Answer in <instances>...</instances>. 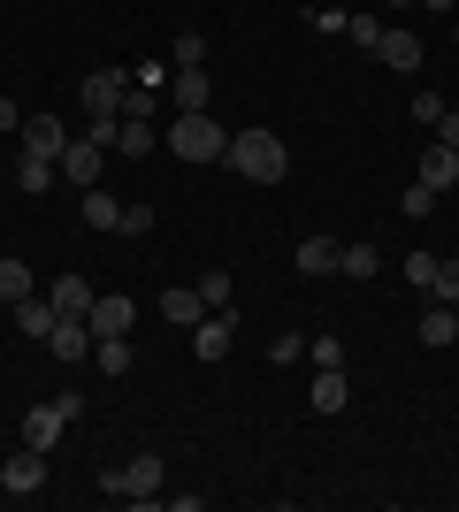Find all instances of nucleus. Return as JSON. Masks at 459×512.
Segmentation results:
<instances>
[{
  "label": "nucleus",
  "mask_w": 459,
  "mask_h": 512,
  "mask_svg": "<svg viewBox=\"0 0 459 512\" xmlns=\"http://www.w3.org/2000/svg\"><path fill=\"white\" fill-rule=\"evenodd\" d=\"M46 352H54V360H69V367L92 360V321H85V314H62V321H54V337H46Z\"/></svg>",
  "instance_id": "nucleus-6"
},
{
  "label": "nucleus",
  "mask_w": 459,
  "mask_h": 512,
  "mask_svg": "<svg viewBox=\"0 0 459 512\" xmlns=\"http://www.w3.org/2000/svg\"><path fill=\"white\" fill-rule=\"evenodd\" d=\"M437 146H452V153H459V115H452V107L437 115Z\"/></svg>",
  "instance_id": "nucleus-39"
},
{
  "label": "nucleus",
  "mask_w": 459,
  "mask_h": 512,
  "mask_svg": "<svg viewBox=\"0 0 459 512\" xmlns=\"http://www.w3.org/2000/svg\"><path fill=\"white\" fill-rule=\"evenodd\" d=\"M291 260H299V276H337V237H306Z\"/></svg>",
  "instance_id": "nucleus-22"
},
{
  "label": "nucleus",
  "mask_w": 459,
  "mask_h": 512,
  "mask_svg": "<svg viewBox=\"0 0 459 512\" xmlns=\"http://www.w3.org/2000/svg\"><path fill=\"white\" fill-rule=\"evenodd\" d=\"M92 367H108V375H131V337H100V344H92Z\"/></svg>",
  "instance_id": "nucleus-25"
},
{
  "label": "nucleus",
  "mask_w": 459,
  "mask_h": 512,
  "mask_svg": "<svg viewBox=\"0 0 459 512\" xmlns=\"http://www.w3.org/2000/svg\"><path fill=\"white\" fill-rule=\"evenodd\" d=\"M414 8H437V16H459V0H414Z\"/></svg>",
  "instance_id": "nucleus-41"
},
{
  "label": "nucleus",
  "mask_w": 459,
  "mask_h": 512,
  "mask_svg": "<svg viewBox=\"0 0 459 512\" xmlns=\"http://www.w3.org/2000/svg\"><path fill=\"white\" fill-rule=\"evenodd\" d=\"M46 299H54V314H92V299H100V291H92L85 276H62L54 291H46Z\"/></svg>",
  "instance_id": "nucleus-23"
},
{
  "label": "nucleus",
  "mask_w": 459,
  "mask_h": 512,
  "mask_svg": "<svg viewBox=\"0 0 459 512\" xmlns=\"http://www.w3.org/2000/svg\"><path fill=\"white\" fill-rule=\"evenodd\" d=\"M16 138H23V153H46V161H62V153H69V123H62V115H23Z\"/></svg>",
  "instance_id": "nucleus-5"
},
{
  "label": "nucleus",
  "mask_w": 459,
  "mask_h": 512,
  "mask_svg": "<svg viewBox=\"0 0 459 512\" xmlns=\"http://www.w3.org/2000/svg\"><path fill=\"white\" fill-rule=\"evenodd\" d=\"M62 428H69V413H62V406H31V413L16 421V436H23L31 451H54V444H62Z\"/></svg>",
  "instance_id": "nucleus-7"
},
{
  "label": "nucleus",
  "mask_w": 459,
  "mask_h": 512,
  "mask_svg": "<svg viewBox=\"0 0 459 512\" xmlns=\"http://www.w3.org/2000/svg\"><path fill=\"white\" fill-rule=\"evenodd\" d=\"M230 176H245V184H284L291 176V146L276 138L268 123H245V130H230Z\"/></svg>",
  "instance_id": "nucleus-1"
},
{
  "label": "nucleus",
  "mask_w": 459,
  "mask_h": 512,
  "mask_svg": "<svg viewBox=\"0 0 459 512\" xmlns=\"http://www.w3.org/2000/svg\"><path fill=\"white\" fill-rule=\"evenodd\" d=\"M100 161H108V146H100V138H69V153H62V176L69 184H100Z\"/></svg>",
  "instance_id": "nucleus-9"
},
{
  "label": "nucleus",
  "mask_w": 459,
  "mask_h": 512,
  "mask_svg": "<svg viewBox=\"0 0 459 512\" xmlns=\"http://www.w3.org/2000/svg\"><path fill=\"white\" fill-rule=\"evenodd\" d=\"M429 299L459 306V260H437V283H429Z\"/></svg>",
  "instance_id": "nucleus-34"
},
{
  "label": "nucleus",
  "mask_w": 459,
  "mask_h": 512,
  "mask_svg": "<svg viewBox=\"0 0 459 512\" xmlns=\"http://www.w3.org/2000/svg\"><path fill=\"white\" fill-rule=\"evenodd\" d=\"M153 146H161V130H153V123H123V115H115V153H123V161H146Z\"/></svg>",
  "instance_id": "nucleus-21"
},
{
  "label": "nucleus",
  "mask_w": 459,
  "mask_h": 512,
  "mask_svg": "<svg viewBox=\"0 0 459 512\" xmlns=\"http://www.w3.org/2000/svg\"><path fill=\"white\" fill-rule=\"evenodd\" d=\"M437 115H444V100H437V92H414V123H429V130H437Z\"/></svg>",
  "instance_id": "nucleus-38"
},
{
  "label": "nucleus",
  "mask_w": 459,
  "mask_h": 512,
  "mask_svg": "<svg viewBox=\"0 0 459 512\" xmlns=\"http://www.w3.org/2000/svg\"><path fill=\"white\" fill-rule=\"evenodd\" d=\"M406 283L429 291V283H437V253H421V245H414V253H406Z\"/></svg>",
  "instance_id": "nucleus-32"
},
{
  "label": "nucleus",
  "mask_w": 459,
  "mask_h": 512,
  "mask_svg": "<svg viewBox=\"0 0 459 512\" xmlns=\"http://www.w3.org/2000/svg\"><path fill=\"white\" fill-rule=\"evenodd\" d=\"M375 62L398 69V77H414V69H421V39H414V31H391V23H383V39H375Z\"/></svg>",
  "instance_id": "nucleus-8"
},
{
  "label": "nucleus",
  "mask_w": 459,
  "mask_h": 512,
  "mask_svg": "<svg viewBox=\"0 0 459 512\" xmlns=\"http://www.w3.org/2000/svg\"><path fill=\"white\" fill-rule=\"evenodd\" d=\"M54 176H62V161H46V153H23V161H16V192L46 199V192H54Z\"/></svg>",
  "instance_id": "nucleus-17"
},
{
  "label": "nucleus",
  "mask_w": 459,
  "mask_h": 512,
  "mask_svg": "<svg viewBox=\"0 0 459 512\" xmlns=\"http://www.w3.org/2000/svg\"><path fill=\"white\" fill-rule=\"evenodd\" d=\"M153 115H161V92H146V85L123 92V123H153Z\"/></svg>",
  "instance_id": "nucleus-30"
},
{
  "label": "nucleus",
  "mask_w": 459,
  "mask_h": 512,
  "mask_svg": "<svg viewBox=\"0 0 459 512\" xmlns=\"http://www.w3.org/2000/svg\"><path fill=\"white\" fill-rule=\"evenodd\" d=\"M161 321H169V329H199V321H207L199 283H192V291H161Z\"/></svg>",
  "instance_id": "nucleus-15"
},
{
  "label": "nucleus",
  "mask_w": 459,
  "mask_h": 512,
  "mask_svg": "<svg viewBox=\"0 0 459 512\" xmlns=\"http://www.w3.org/2000/svg\"><path fill=\"white\" fill-rule=\"evenodd\" d=\"M337 276H352V283H368V276H383V253H375L368 237H360V245H337Z\"/></svg>",
  "instance_id": "nucleus-20"
},
{
  "label": "nucleus",
  "mask_w": 459,
  "mask_h": 512,
  "mask_svg": "<svg viewBox=\"0 0 459 512\" xmlns=\"http://www.w3.org/2000/svg\"><path fill=\"white\" fill-rule=\"evenodd\" d=\"M199 299H207V314H238V306H230V268H207V276H199Z\"/></svg>",
  "instance_id": "nucleus-27"
},
{
  "label": "nucleus",
  "mask_w": 459,
  "mask_h": 512,
  "mask_svg": "<svg viewBox=\"0 0 459 512\" xmlns=\"http://www.w3.org/2000/svg\"><path fill=\"white\" fill-rule=\"evenodd\" d=\"M92 344H100V337H131V321H138V306L131 299H115V291H108V299H92Z\"/></svg>",
  "instance_id": "nucleus-10"
},
{
  "label": "nucleus",
  "mask_w": 459,
  "mask_h": 512,
  "mask_svg": "<svg viewBox=\"0 0 459 512\" xmlns=\"http://www.w3.org/2000/svg\"><path fill=\"white\" fill-rule=\"evenodd\" d=\"M169 69H207V39H199V31H176V62Z\"/></svg>",
  "instance_id": "nucleus-31"
},
{
  "label": "nucleus",
  "mask_w": 459,
  "mask_h": 512,
  "mask_svg": "<svg viewBox=\"0 0 459 512\" xmlns=\"http://www.w3.org/2000/svg\"><path fill=\"white\" fill-rule=\"evenodd\" d=\"M452 39H459V23H452Z\"/></svg>",
  "instance_id": "nucleus-43"
},
{
  "label": "nucleus",
  "mask_w": 459,
  "mask_h": 512,
  "mask_svg": "<svg viewBox=\"0 0 459 512\" xmlns=\"http://www.w3.org/2000/svg\"><path fill=\"white\" fill-rule=\"evenodd\" d=\"M230 337H238V314H207L192 329V352L199 360H222V352H230Z\"/></svg>",
  "instance_id": "nucleus-14"
},
{
  "label": "nucleus",
  "mask_w": 459,
  "mask_h": 512,
  "mask_svg": "<svg viewBox=\"0 0 459 512\" xmlns=\"http://www.w3.org/2000/svg\"><path fill=\"white\" fill-rule=\"evenodd\" d=\"M0 130H23V107L8 100V92H0Z\"/></svg>",
  "instance_id": "nucleus-40"
},
{
  "label": "nucleus",
  "mask_w": 459,
  "mask_h": 512,
  "mask_svg": "<svg viewBox=\"0 0 459 512\" xmlns=\"http://www.w3.org/2000/svg\"><path fill=\"white\" fill-rule=\"evenodd\" d=\"M8 314H16V329H23L31 344H46V337H54V321H62V314H54V299H39V291H31V299H16Z\"/></svg>",
  "instance_id": "nucleus-12"
},
{
  "label": "nucleus",
  "mask_w": 459,
  "mask_h": 512,
  "mask_svg": "<svg viewBox=\"0 0 459 512\" xmlns=\"http://www.w3.org/2000/svg\"><path fill=\"white\" fill-rule=\"evenodd\" d=\"M345 39L360 46V54H375V39H383V16H368V8H345Z\"/></svg>",
  "instance_id": "nucleus-26"
},
{
  "label": "nucleus",
  "mask_w": 459,
  "mask_h": 512,
  "mask_svg": "<svg viewBox=\"0 0 459 512\" xmlns=\"http://www.w3.org/2000/svg\"><path fill=\"white\" fill-rule=\"evenodd\" d=\"M169 153L176 161H222V153H230V130H222L215 115H176L169 123Z\"/></svg>",
  "instance_id": "nucleus-2"
},
{
  "label": "nucleus",
  "mask_w": 459,
  "mask_h": 512,
  "mask_svg": "<svg viewBox=\"0 0 459 512\" xmlns=\"http://www.w3.org/2000/svg\"><path fill=\"white\" fill-rule=\"evenodd\" d=\"M131 85H146V92H169V62H138V69H131Z\"/></svg>",
  "instance_id": "nucleus-36"
},
{
  "label": "nucleus",
  "mask_w": 459,
  "mask_h": 512,
  "mask_svg": "<svg viewBox=\"0 0 459 512\" xmlns=\"http://www.w3.org/2000/svg\"><path fill=\"white\" fill-rule=\"evenodd\" d=\"M85 222H92V230H123V199L92 184V192H85Z\"/></svg>",
  "instance_id": "nucleus-24"
},
{
  "label": "nucleus",
  "mask_w": 459,
  "mask_h": 512,
  "mask_svg": "<svg viewBox=\"0 0 459 512\" xmlns=\"http://www.w3.org/2000/svg\"><path fill=\"white\" fill-rule=\"evenodd\" d=\"M268 360H276V367H299L306 360V337H299V329H284V337L268 344Z\"/></svg>",
  "instance_id": "nucleus-33"
},
{
  "label": "nucleus",
  "mask_w": 459,
  "mask_h": 512,
  "mask_svg": "<svg viewBox=\"0 0 459 512\" xmlns=\"http://www.w3.org/2000/svg\"><path fill=\"white\" fill-rule=\"evenodd\" d=\"M352 383H345V367H314V390H306V406L314 413H345Z\"/></svg>",
  "instance_id": "nucleus-13"
},
{
  "label": "nucleus",
  "mask_w": 459,
  "mask_h": 512,
  "mask_svg": "<svg viewBox=\"0 0 459 512\" xmlns=\"http://www.w3.org/2000/svg\"><path fill=\"white\" fill-rule=\"evenodd\" d=\"M161 482H169L161 451H131V459H123V505H153V497H161Z\"/></svg>",
  "instance_id": "nucleus-4"
},
{
  "label": "nucleus",
  "mask_w": 459,
  "mask_h": 512,
  "mask_svg": "<svg viewBox=\"0 0 459 512\" xmlns=\"http://www.w3.org/2000/svg\"><path fill=\"white\" fill-rule=\"evenodd\" d=\"M383 8H414V0H383Z\"/></svg>",
  "instance_id": "nucleus-42"
},
{
  "label": "nucleus",
  "mask_w": 459,
  "mask_h": 512,
  "mask_svg": "<svg viewBox=\"0 0 459 512\" xmlns=\"http://www.w3.org/2000/svg\"><path fill=\"white\" fill-rule=\"evenodd\" d=\"M306 360H314V367H345V344H337V337H306Z\"/></svg>",
  "instance_id": "nucleus-35"
},
{
  "label": "nucleus",
  "mask_w": 459,
  "mask_h": 512,
  "mask_svg": "<svg viewBox=\"0 0 459 512\" xmlns=\"http://www.w3.org/2000/svg\"><path fill=\"white\" fill-rule=\"evenodd\" d=\"M39 490H46V451L23 444L16 459H8V497H39Z\"/></svg>",
  "instance_id": "nucleus-11"
},
{
  "label": "nucleus",
  "mask_w": 459,
  "mask_h": 512,
  "mask_svg": "<svg viewBox=\"0 0 459 512\" xmlns=\"http://www.w3.org/2000/svg\"><path fill=\"white\" fill-rule=\"evenodd\" d=\"M398 207H406V222H429V214H437V192H429V184H406V192H398Z\"/></svg>",
  "instance_id": "nucleus-29"
},
{
  "label": "nucleus",
  "mask_w": 459,
  "mask_h": 512,
  "mask_svg": "<svg viewBox=\"0 0 459 512\" xmlns=\"http://www.w3.org/2000/svg\"><path fill=\"white\" fill-rule=\"evenodd\" d=\"M153 230V207L146 199H131V207H123V237H146Z\"/></svg>",
  "instance_id": "nucleus-37"
},
{
  "label": "nucleus",
  "mask_w": 459,
  "mask_h": 512,
  "mask_svg": "<svg viewBox=\"0 0 459 512\" xmlns=\"http://www.w3.org/2000/svg\"><path fill=\"white\" fill-rule=\"evenodd\" d=\"M123 92H131V69H92L85 85H77L85 123H115V115H123Z\"/></svg>",
  "instance_id": "nucleus-3"
},
{
  "label": "nucleus",
  "mask_w": 459,
  "mask_h": 512,
  "mask_svg": "<svg viewBox=\"0 0 459 512\" xmlns=\"http://www.w3.org/2000/svg\"><path fill=\"white\" fill-rule=\"evenodd\" d=\"M16 299H31V268H23V260H0V306H16Z\"/></svg>",
  "instance_id": "nucleus-28"
},
{
  "label": "nucleus",
  "mask_w": 459,
  "mask_h": 512,
  "mask_svg": "<svg viewBox=\"0 0 459 512\" xmlns=\"http://www.w3.org/2000/svg\"><path fill=\"white\" fill-rule=\"evenodd\" d=\"M169 92H176V115H207V92L215 85H207V69H176Z\"/></svg>",
  "instance_id": "nucleus-16"
},
{
  "label": "nucleus",
  "mask_w": 459,
  "mask_h": 512,
  "mask_svg": "<svg viewBox=\"0 0 459 512\" xmlns=\"http://www.w3.org/2000/svg\"><path fill=\"white\" fill-rule=\"evenodd\" d=\"M421 184H429V192H452V184H459V153L452 146H429V153H421Z\"/></svg>",
  "instance_id": "nucleus-18"
},
{
  "label": "nucleus",
  "mask_w": 459,
  "mask_h": 512,
  "mask_svg": "<svg viewBox=\"0 0 459 512\" xmlns=\"http://www.w3.org/2000/svg\"><path fill=\"white\" fill-rule=\"evenodd\" d=\"M459 337V306H421V344H429V352H444V344Z\"/></svg>",
  "instance_id": "nucleus-19"
}]
</instances>
